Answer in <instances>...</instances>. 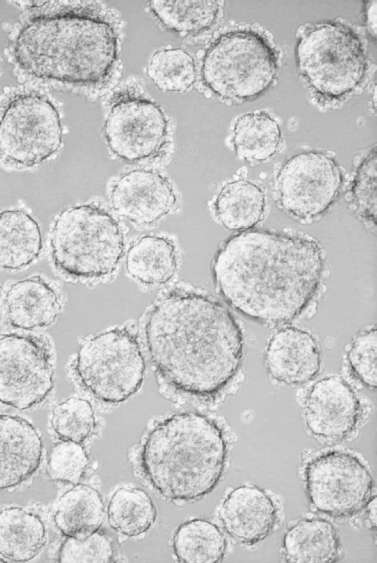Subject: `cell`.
Returning <instances> with one entry per match:
<instances>
[{"instance_id":"obj_25","label":"cell","mask_w":377,"mask_h":563,"mask_svg":"<svg viewBox=\"0 0 377 563\" xmlns=\"http://www.w3.org/2000/svg\"><path fill=\"white\" fill-rule=\"evenodd\" d=\"M262 189L247 180H235L219 191L214 212L218 221L229 230H248L256 226L265 211Z\"/></svg>"},{"instance_id":"obj_20","label":"cell","mask_w":377,"mask_h":563,"mask_svg":"<svg viewBox=\"0 0 377 563\" xmlns=\"http://www.w3.org/2000/svg\"><path fill=\"white\" fill-rule=\"evenodd\" d=\"M282 555L288 562H334L341 553L336 528L321 518H305L287 529Z\"/></svg>"},{"instance_id":"obj_30","label":"cell","mask_w":377,"mask_h":563,"mask_svg":"<svg viewBox=\"0 0 377 563\" xmlns=\"http://www.w3.org/2000/svg\"><path fill=\"white\" fill-rule=\"evenodd\" d=\"M147 74L164 92H185L196 80V66L186 50L169 48L157 51L150 57Z\"/></svg>"},{"instance_id":"obj_29","label":"cell","mask_w":377,"mask_h":563,"mask_svg":"<svg viewBox=\"0 0 377 563\" xmlns=\"http://www.w3.org/2000/svg\"><path fill=\"white\" fill-rule=\"evenodd\" d=\"M156 515L151 497L140 488H120L111 497L107 508L109 525L128 537L148 531Z\"/></svg>"},{"instance_id":"obj_5","label":"cell","mask_w":377,"mask_h":563,"mask_svg":"<svg viewBox=\"0 0 377 563\" xmlns=\"http://www.w3.org/2000/svg\"><path fill=\"white\" fill-rule=\"evenodd\" d=\"M124 246L118 222L95 205H79L62 211L50 236L54 265L73 278H101L113 273L123 256Z\"/></svg>"},{"instance_id":"obj_31","label":"cell","mask_w":377,"mask_h":563,"mask_svg":"<svg viewBox=\"0 0 377 563\" xmlns=\"http://www.w3.org/2000/svg\"><path fill=\"white\" fill-rule=\"evenodd\" d=\"M51 424L62 440L81 443L93 433L96 420L87 400L72 397L53 409Z\"/></svg>"},{"instance_id":"obj_38","label":"cell","mask_w":377,"mask_h":563,"mask_svg":"<svg viewBox=\"0 0 377 563\" xmlns=\"http://www.w3.org/2000/svg\"><path fill=\"white\" fill-rule=\"evenodd\" d=\"M0 562H4V559L0 558Z\"/></svg>"},{"instance_id":"obj_7","label":"cell","mask_w":377,"mask_h":563,"mask_svg":"<svg viewBox=\"0 0 377 563\" xmlns=\"http://www.w3.org/2000/svg\"><path fill=\"white\" fill-rule=\"evenodd\" d=\"M297 68L313 92L338 100L353 92L368 68L361 38L348 25L321 21L306 27L295 48Z\"/></svg>"},{"instance_id":"obj_22","label":"cell","mask_w":377,"mask_h":563,"mask_svg":"<svg viewBox=\"0 0 377 563\" xmlns=\"http://www.w3.org/2000/svg\"><path fill=\"white\" fill-rule=\"evenodd\" d=\"M47 540L40 517L12 506L0 510V555L10 561L26 562L35 558Z\"/></svg>"},{"instance_id":"obj_13","label":"cell","mask_w":377,"mask_h":563,"mask_svg":"<svg viewBox=\"0 0 377 563\" xmlns=\"http://www.w3.org/2000/svg\"><path fill=\"white\" fill-rule=\"evenodd\" d=\"M103 130L116 156L136 162L161 153L167 143L168 120L153 101L127 95L112 104Z\"/></svg>"},{"instance_id":"obj_15","label":"cell","mask_w":377,"mask_h":563,"mask_svg":"<svg viewBox=\"0 0 377 563\" xmlns=\"http://www.w3.org/2000/svg\"><path fill=\"white\" fill-rule=\"evenodd\" d=\"M177 197L170 182L159 172L136 169L123 174L112 186L110 203L122 218L150 225L166 216Z\"/></svg>"},{"instance_id":"obj_14","label":"cell","mask_w":377,"mask_h":563,"mask_svg":"<svg viewBox=\"0 0 377 563\" xmlns=\"http://www.w3.org/2000/svg\"><path fill=\"white\" fill-rule=\"evenodd\" d=\"M364 417L361 400L338 376L324 377L307 392L304 419L307 431L316 439L337 443L350 437Z\"/></svg>"},{"instance_id":"obj_16","label":"cell","mask_w":377,"mask_h":563,"mask_svg":"<svg viewBox=\"0 0 377 563\" xmlns=\"http://www.w3.org/2000/svg\"><path fill=\"white\" fill-rule=\"evenodd\" d=\"M219 520L236 542L252 546L273 531L278 520V508L264 489L242 485L225 496L219 508Z\"/></svg>"},{"instance_id":"obj_10","label":"cell","mask_w":377,"mask_h":563,"mask_svg":"<svg viewBox=\"0 0 377 563\" xmlns=\"http://www.w3.org/2000/svg\"><path fill=\"white\" fill-rule=\"evenodd\" d=\"M62 143L59 113L46 97L22 94L0 119V153L14 163L34 166L50 158Z\"/></svg>"},{"instance_id":"obj_24","label":"cell","mask_w":377,"mask_h":563,"mask_svg":"<svg viewBox=\"0 0 377 563\" xmlns=\"http://www.w3.org/2000/svg\"><path fill=\"white\" fill-rule=\"evenodd\" d=\"M177 252L174 243L157 235L141 237L128 250L126 271L145 285L167 283L177 269Z\"/></svg>"},{"instance_id":"obj_35","label":"cell","mask_w":377,"mask_h":563,"mask_svg":"<svg viewBox=\"0 0 377 563\" xmlns=\"http://www.w3.org/2000/svg\"><path fill=\"white\" fill-rule=\"evenodd\" d=\"M113 543L109 536L94 532L83 538L68 537L61 545L59 562H110L113 560Z\"/></svg>"},{"instance_id":"obj_34","label":"cell","mask_w":377,"mask_h":563,"mask_svg":"<svg viewBox=\"0 0 377 563\" xmlns=\"http://www.w3.org/2000/svg\"><path fill=\"white\" fill-rule=\"evenodd\" d=\"M351 374L363 386L376 389V328L359 332L352 340L346 354Z\"/></svg>"},{"instance_id":"obj_2","label":"cell","mask_w":377,"mask_h":563,"mask_svg":"<svg viewBox=\"0 0 377 563\" xmlns=\"http://www.w3.org/2000/svg\"><path fill=\"white\" fill-rule=\"evenodd\" d=\"M150 360L181 393L215 397L237 376L244 353L242 329L222 303L194 291L159 298L144 325Z\"/></svg>"},{"instance_id":"obj_4","label":"cell","mask_w":377,"mask_h":563,"mask_svg":"<svg viewBox=\"0 0 377 563\" xmlns=\"http://www.w3.org/2000/svg\"><path fill=\"white\" fill-rule=\"evenodd\" d=\"M226 435L198 412L174 414L159 422L143 444L140 462L153 489L173 502L197 501L218 485L227 463Z\"/></svg>"},{"instance_id":"obj_19","label":"cell","mask_w":377,"mask_h":563,"mask_svg":"<svg viewBox=\"0 0 377 563\" xmlns=\"http://www.w3.org/2000/svg\"><path fill=\"white\" fill-rule=\"evenodd\" d=\"M3 308L8 323L33 330L51 325L61 311L56 290L40 276L13 283L5 293Z\"/></svg>"},{"instance_id":"obj_36","label":"cell","mask_w":377,"mask_h":563,"mask_svg":"<svg viewBox=\"0 0 377 563\" xmlns=\"http://www.w3.org/2000/svg\"><path fill=\"white\" fill-rule=\"evenodd\" d=\"M364 17L367 30L373 39L376 38V1H367L364 4Z\"/></svg>"},{"instance_id":"obj_33","label":"cell","mask_w":377,"mask_h":563,"mask_svg":"<svg viewBox=\"0 0 377 563\" xmlns=\"http://www.w3.org/2000/svg\"><path fill=\"white\" fill-rule=\"evenodd\" d=\"M88 463V456L80 443L63 440L51 448L47 471L55 481L77 484L82 479Z\"/></svg>"},{"instance_id":"obj_27","label":"cell","mask_w":377,"mask_h":563,"mask_svg":"<svg viewBox=\"0 0 377 563\" xmlns=\"http://www.w3.org/2000/svg\"><path fill=\"white\" fill-rule=\"evenodd\" d=\"M172 547L180 562H219L224 558L227 542L216 524L195 518L178 526Z\"/></svg>"},{"instance_id":"obj_11","label":"cell","mask_w":377,"mask_h":563,"mask_svg":"<svg viewBox=\"0 0 377 563\" xmlns=\"http://www.w3.org/2000/svg\"><path fill=\"white\" fill-rule=\"evenodd\" d=\"M343 174L338 163L325 152L304 151L289 158L275 180L281 209L299 220L322 216L338 198Z\"/></svg>"},{"instance_id":"obj_32","label":"cell","mask_w":377,"mask_h":563,"mask_svg":"<svg viewBox=\"0 0 377 563\" xmlns=\"http://www.w3.org/2000/svg\"><path fill=\"white\" fill-rule=\"evenodd\" d=\"M354 211L366 223H376V149L358 166L350 189Z\"/></svg>"},{"instance_id":"obj_26","label":"cell","mask_w":377,"mask_h":563,"mask_svg":"<svg viewBox=\"0 0 377 563\" xmlns=\"http://www.w3.org/2000/svg\"><path fill=\"white\" fill-rule=\"evenodd\" d=\"M281 143V129L264 111L240 116L233 128L232 144L237 156L248 162H264L276 154Z\"/></svg>"},{"instance_id":"obj_3","label":"cell","mask_w":377,"mask_h":563,"mask_svg":"<svg viewBox=\"0 0 377 563\" xmlns=\"http://www.w3.org/2000/svg\"><path fill=\"white\" fill-rule=\"evenodd\" d=\"M13 54L20 68L34 77L95 85L117 60L118 36L110 22L91 13L41 14L21 27Z\"/></svg>"},{"instance_id":"obj_1","label":"cell","mask_w":377,"mask_h":563,"mask_svg":"<svg viewBox=\"0 0 377 563\" xmlns=\"http://www.w3.org/2000/svg\"><path fill=\"white\" fill-rule=\"evenodd\" d=\"M325 254L314 239L245 230L225 240L212 261L215 287L242 316L265 326L302 316L318 296Z\"/></svg>"},{"instance_id":"obj_18","label":"cell","mask_w":377,"mask_h":563,"mask_svg":"<svg viewBox=\"0 0 377 563\" xmlns=\"http://www.w3.org/2000/svg\"><path fill=\"white\" fill-rule=\"evenodd\" d=\"M42 439L26 419L0 414V490L30 478L42 459Z\"/></svg>"},{"instance_id":"obj_23","label":"cell","mask_w":377,"mask_h":563,"mask_svg":"<svg viewBox=\"0 0 377 563\" xmlns=\"http://www.w3.org/2000/svg\"><path fill=\"white\" fill-rule=\"evenodd\" d=\"M105 518L104 502L91 486L79 484L65 492L58 500L53 520L66 537L83 538L102 526Z\"/></svg>"},{"instance_id":"obj_6","label":"cell","mask_w":377,"mask_h":563,"mask_svg":"<svg viewBox=\"0 0 377 563\" xmlns=\"http://www.w3.org/2000/svg\"><path fill=\"white\" fill-rule=\"evenodd\" d=\"M278 54L268 38L252 29H235L218 36L201 60V80L225 100L250 101L274 83Z\"/></svg>"},{"instance_id":"obj_17","label":"cell","mask_w":377,"mask_h":563,"mask_svg":"<svg viewBox=\"0 0 377 563\" xmlns=\"http://www.w3.org/2000/svg\"><path fill=\"white\" fill-rule=\"evenodd\" d=\"M264 361L274 381L291 386L305 384L320 372V346L310 332L285 327L269 339Z\"/></svg>"},{"instance_id":"obj_37","label":"cell","mask_w":377,"mask_h":563,"mask_svg":"<svg viewBox=\"0 0 377 563\" xmlns=\"http://www.w3.org/2000/svg\"><path fill=\"white\" fill-rule=\"evenodd\" d=\"M375 496H372L368 501L367 510H366V521L368 522V526L372 531L376 529V500Z\"/></svg>"},{"instance_id":"obj_9","label":"cell","mask_w":377,"mask_h":563,"mask_svg":"<svg viewBox=\"0 0 377 563\" xmlns=\"http://www.w3.org/2000/svg\"><path fill=\"white\" fill-rule=\"evenodd\" d=\"M303 478L311 508L332 518H346L361 511L374 488L372 473L364 461L342 450L311 458Z\"/></svg>"},{"instance_id":"obj_12","label":"cell","mask_w":377,"mask_h":563,"mask_svg":"<svg viewBox=\"0 0 377 563\" xmlns=\"http://www.w3.org/2000/svg\"><path fill=\"white\" fill-rule=\"evenodd\" d=\"M53 384L50 354L41 340L0 335V403L29 409L49 395Z\"/></svg>"},{"instance_id":"obj_8","label":"cell","mask_w":377,"mask_h":563,"mask_svg":"<svg viewBox=\"0 0 377 563\" xmlns=\"http://www.w3.org/2000/svg\"><path fill=\"white\" fill-rule=\"evenodd\" d=\"M145 369L137 337L128 328L110 329L86 340L75 361L83 387L108 404L134 395L143 383Z\"/></svg>"},{"instance_id":"obj_28","label":"cell","mask_w":377,"mask_h":563,"mask_svg":"<svg viewBox=\"0 0 377 563\" xmlns=\"http://www.w3.org/2000/svg\"><path fill=\"white\" fill-rule=\"evenodd\" d=\"M149 7L163 26L182 36L209 29L219 15L213 0H152Z\"/></svg>"},{"instance_id":"obj_21","label":"cell","mask_w":377,"mask_h":563,"mask_svg":"<svg viewBox=\"0 0 377 563\" xmlns=\"http://www.w3.org/2000/svg\"><path fill=\"white\" fill-rule=\"evenodd\" d=\"M41 251V230L32 216L20 209L0 212V268L27 267Z\"/></svg>"}]
</instances>
